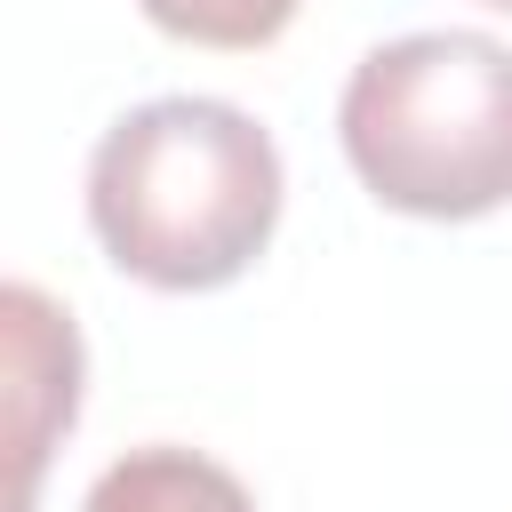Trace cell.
Masks as SVG:
<instances>
[{"instance_id": "2", "label": "cell", "mask_w": 512, "mask_h": 512, "mask_svg": "<svg viewBox=\"0 0 512 512\" xmlns=\"http://www.w3.org/2000/svg\"><path fill=\"white\" fill-rule=\"evenodd\" d=\"M344 160L360 184L432 224H464L512 200V48L488 32H408L352 64Z\"/></svg>"}, {"instance_id": "4", "label": "cell", "mask_w": 512, "mask_h": 512, "mask_svg": "<svg viewBox=\"0 0 512 512\" xmlns=\"http://www.w3.org/2000/svg\"><path fill=\"white\" fill-rule=\"evenodd\" d=\"M80 512H256L248 488L192 448H128L120 464L96 472Z\"/></svg>"}, {"instance_id": "5", "label": "cell", "mask_w": 512, "mask_h": 512, "mask_svg": "<svg viewBox=\"0 0 512 512\" xmlns=\"http://www.w3.org/2000/svg\"><path fill=\"white\" fill-rule=\"evenodd\" d=\"M304 0H144V16L200 48H264L296 24Z\"/></svg>"}, {"instance_id": "6", "label": "cell", "mask_w": 512, "mask_h": 512, "mask_svg": "<svg viewBox=\"0 0 512 512\" xmlns=\"http://www.w3.org/2000/svg\"><path fill=\"white\" fill-rule=\"evenodd\" d=\"M480 8H504V16H512V0H480Z\"/></svg>"}, {"instance_id": "1", "label": "cell", "mask_w": 512, "mask_h": 512, "mask_svg": "<svg viewBox=\"0 0 512 512\" xmlns=\"http://www.w3.org/2000/svg\"><path fill=\"white\" fill-rule=\"evenodd\" d=\"M88 224L152 288H224L280 224V152L224 96H152L96 136Z\"/></svg>"}, {"instance_id": "3", "label": "cell", "mask_w": 512, "mask_h": 512, "mask_svg": "<svg viewBox=\"0 0 512 512\" xmlns=\"http://www.w3.org/2000/svg\"><path fill=\"white\" fill-rule=\"evenodd\" d=\"M0 320H8V376H16V512L32 504V472L48 456V440L72 424L80 408V336L72 320L40 296V288H0Z\"/></svg>"}]
</instances>
